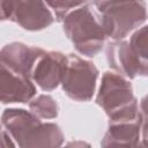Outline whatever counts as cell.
<instances>
[{
    "mask_svg": "<svg viewBox=\"0 0 148 148\" xmlns=\"http://www.w3.org/2000/svg\"><path fill=\"white\" fill-rule=\"evenodd\" d=\"M98 21L106 37L124 39L146 21L145 0H94Z\"/></svg>",
    "mask_w": 148,
    "mask_h": 148,
    "instance_id": "7a4b0ae2",
    "label": "cell"
},
{
    "mask_svg": "<svg viewBox=\"0 0 148 148\" xmlns=\"http://www.w3.org/2000/svg\"><path fill=\"white\" fill-rule=\"evenodd\" d=\"M66 62L67 57L62 53L44 50L32 67L30 80L43 90H52L61 82Z\"/></svg>",
    "mask_w": 148,
    "mask_h": 148,
    "instance_id": "ba28073f",
    "label": "cell"
},
{
    "mask_svg": "<svg viewBox=\"0 0 148 148\" xmlns=\"http://www.w3.org/2000/svg\"><path fill=\"white\" fill-rule=\"evenodd\" d=\"M9 146H15V143L10 140L8 133L0 125V147H9Z\"/></svg>",
    "mask_w": 148,
    "mask_h": 148,
    "instance_id": "5bb4252c",
    "label": "cell"
},
{
    "mask_svg": "<svg viewBox=\"0 0 148 148\" xmlns=\"http://www.w3.org/2000/svg\"><path fill=\"white\" fill-rule=\"evenodd\" d=\"M56 13L58 21H61L72 9L87 3L89 0H44Z\"/></svg>",
    "mask_w": 148,
    "mask_h": 148,
    "instance_id": "4fadbf2b",
    "label": "cell"
},
{
    "mask_svg": "<svg viewBox=\"0 0 148 148\" xmlns=\"http://www.w3.org/2000/svg\"><path fill=\"white\" fill-rule=\"evenodd\" d=\"M62 20L64 31L79 53L94 57L102 50L106 36L89 7H79L66 14Z\"/></svg>",
    "mask_w": 148,
    "mask_h": 148,
    "instance_id": "277c9868",
    "label": "cell"
},
{
    "mask_svg": "<svg viewBox=\"0 0 148 148\" xmlns=\"http://www.w3.org/2000/svg\"><path fill=\"white\" fill-rule=\"evenodd\" d=\"M43 51L40 47L28 46L22 43H12L0 51V62L30 79L32 67Z\"/></svg>",
    "mask_w": 148,
    "mask_h": 148,
    "instance_id": "8fae6325",
    "label": "cell"
},
{
    "mask_svg": "<svg viewBox=\"0 0 148 148\" xmlns=\"http://www.w3.org/2000/svg\"><path fill=\"white\" fill-rule=\"evenodd\" d=\"M146 131V114L133 119L111 121L110 127L102 141V146H136L140 141V132Z\"/></svg>",
    "mask_w": 148,
    "mask_h": 148,
    "instance_id": "30bf717a",
    "label": "cell"
},
{
    "mask_svg": "<svg viewBox=\"0 0 148 148\" xmlns=\"http://www.w3.org/2000/svg\"><path fill=\"white\" fill-rule=\"evenodd\" d=\"M36 94L32 81L0 62V102L28 103Z\"/></svg>",
    "mask_w": 148,
    "mask_h": 148,
    "instance_id": "9c48e42d",
    "label": "cell"
},
{
    "mask_svg": "<svg viewBox=\"0 0 148 148\" xmlns=\"http://www.w3.org/2000/svg\"><path fill=\"white\" fill-rule=\"evenodd\" d=\"M1 121L20 147H58L64 136L58 125L42 123L35 113L23 109H7Z\"/></svg>",
    "mask_w": 148,
    "mask_h": 148,
    "instance_id": "6da1fadb",
    "label": "cell"
},
{
    "mask_svg": "<svg viewBox=\"0 0 148 148\" xmlns=\"http://www.w3.org/2000/svg\"><path fill=\"white\" fill-rule=\"evenodd\" d=\"M96 103L109 116L110 123L133 119L141 113L130 82L112 72L104 73Z\"/></svg>",
    "mask_w": 148,
    "mask_h": 148,
    "instance_id": "3957f363",
    "label": "cell"
},
{
    "mask_svg": "<svg viewBox=\"0 0 148 148\" xmlns=\"http://www.w3.org/2000/svg\"><path fill=\"white\" fill-rule=\"evenodd\" d=\"M98 69L90 61L79 56L68 54L61 79L62 89L68 97L75 101H89L96 87Z\"/></svg>",
    "mask_w": 148,
    "mask_h": 148,
    "instance_id": "8992f818",
    "label": "cell"
},
{
    "mask_svg": "<svg viewBox=\"0 0 148 148\" xmlns=\"http://www.w3.org/2000/svg\"><path fill=\"white\" fill-rule=\"evenodd\" d=\"M7 20L6 15V7H5V0H0V21Z\"/></svg>",
    "mask_w": 148,
    "mask_h": 148,
    "instance_id": "9a60e30c",
    "label": "cell"
},
{
    "mask_svg": "<svg viewBox=\"0 0 148 148\" xmlns=\"http://www.w3.org/2000/svg\"><path fill=\"white\" fill-rule=\"evenodd\" d=\"M108 61L112 69L127 76L147 75V27L135 31L130 40L109 44Z\"/></svg>",
    "mask_w": 148,
    "mask_h": 148,
    "instance_id": "5b68a950",
    "label": "cell"
},
{
    "mask_svg": "<svg viewBox=\"0 0 148 148\" xmlns=\"http://www.w3.org/2000/svg\"><path fill=\"white\" fill-rule=\"evenodd\" d=\"M7 18L27 30H40L53 22L44 0H5Z\"/></svg>",
    "mask_w": 148,
    "mask_h": 148,
    "instance_id": "52a82bcc",
    "label": "cell"
},
{
    "mask_svg": "<svg viewBox=\"0 0 148 148\" xmlns=\"http://www.w3.org/2000/svg\"><path fill=\"white\" fill-rule=\"evenodd\" d=\"M30 109L39 118H54L58 114V105L56 101L46 95L38 96L30 103Z\"/></svg>",
    "mask_w": 148,
    "mask_h": 148,
    "instance_id": "7c38bea8",
    "label": "cell"
}]
</instances>
